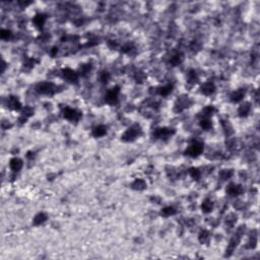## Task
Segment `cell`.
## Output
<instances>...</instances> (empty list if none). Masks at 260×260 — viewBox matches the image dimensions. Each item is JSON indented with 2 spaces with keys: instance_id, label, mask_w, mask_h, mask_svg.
<instances>
[{
  "instance_id": "31",
  "label": "cell",
  "mask_w": 260,
  "mask_h": 260,
  "mask_svg": "<svg viewBox=\"0 0 260 260\" xmlns=\"http://www.w3.org/2000/svg\"><path fill=\"white\" fill-rule=\"evenodd\" d=\"M108 78H109V74L107 73V72H104V73H103V77H102V82H107Z\"/></svg>"
},
{
  "instance_id": "5",
  "label": "cell",
  "mask_w": 260,
  "mask_h": 260,
  "mask_svg": "<svg viewBox=\"0 0 260 260\" xmlns=\"http://www.w3.org/2000/svg\"><path fill=\"white\" fill-rule=\"evenodd\" d=\"M227 191H228V193L231 195V196H237V195H240L243 192V188L240 185L231 184V185L228 187Z\"/></svg>"
},
{
  "instance_id": "19",
  "label": "cell",
  "mask_w": 260,
  "mask_h": 260,
  "mask_svg": "<svg viewBox=\"0 0 260 260\" xmlns=\"http://www.w3.org/2000/svg\"><path fill=\"white\" fill-rule=\"evenodd\" d=\"M171 91H172V85H165V86H163V88H160V94L162 95V96H168Z\"/></svg>"
},
{
  "instance_id": "28",
  "label": "cell",
  "mask_w": 260,
  "mask_h": 260,
  "mask_svg": "<svg viewBox=\"0 0 260 260\" xmlns=\"http://www.w3.org/2000/svg\"><path fill=\"white\" fill-rule=\"evenodd\" d=\"M172 63L174 64V65H177V64H179L181 62V57H180V55H176V56H174V57L172 58Z\"/></svg>"
},
{
  "instance_id": "17",
  "label": "cell",
  "mask_w": 260,
  "mask_h": 260,
  "mask_svg": "<svg viewBox=\"0 0 260 260\" xmlns=\"http://www.w3.org/2000/svg\"><path fill=\"white\" fill-rule=\"evenodd\" d=\"M250 111V105L248 104V103H246V104L242 105L241 107H240L239 109V114L241 116H246L248 113H249Z\"/></svg>"
},
{
  "instance_id": "4",
  "label": "cell",
  "mask_w": 260,
  "mask_h": 260,
  "mask_svg": "<svg viewBox=\"0 0 260 260\" xmlns=\"http://www.w3.org/2000/svg\"><path fill=\"white\" fill-rule=\"evenodd\" d=\"M139 133V130L136 129V128H129L126 132H125L124 134H123L122 138L123 140H126V141H130V140H133L135 137H137Z\"/></svg>"
},
{
  "instance_id": "16",
  "label": "cell",
  "mask_w": 260,
  "mask_h": 260,
  "mask_svg": "<svg viewBox=\"0 0 260 260\" xmlns=\"http://www.w3.org/2000/svg\"><path fill=\"white\" fill-rule=\"evenodd\" d=\"M132 187L134 189H137V190H142L145 188V182L141 179H137V180L134 181V183L132 184Z\"/></svg>"
},
{
  "instance_id": "3",
  "label": "cell",
  "mask_w": 260,
  "mask_h": 260,
  "mask_svg": "<svg viewBox=\"0 0 260 260\" xmlns=\"http://www.w3.org/2000/svg\"><path fill=\"white\" fill-rule=\"evenodd\" d=\"M118 93H119L118 88H112L105 98L106 102L109 103V104H114V103H116L117 100H118Z\"/></svg>"
},
{
  "instance_id": "12",
  "label": "cell",
  "mask_w": 260,
  "mask_h": 260,
  "mask_svg": "<svg viewBox=\"0 0 260 260\" xmlns=\"http://www.w3.org/2000/svg\"><path fill=\"white\" fill-rule=\"evenodd\" d=\"M45 21H46V16H45L44 14H39L36 16L35 18H34V22H35V24L39 27H43V24H45Z\"/></svg>"
},
{
  "instance_id": "10",
  "label": "cell",
  "mask_w": 260,
  "mask_h": 260,
  "mask_svg": "<svg viewBox=\"0 0 260 260\" xmlns=\"http://www.w3.org/2000/svg\"><path fill=\"white\" fill-rule=\"evenodd\" d=\"M244 96H245V91H243V89H238V91L233 93L231 98L233 102H239V101H241L243 98H244Z\"/></svg>"
},
{
  "instance_id": "20",
  "label": "cell",
  "mask_w": 260,
  "mask_h": 260,
  "mask_svg": "<svg viewBox=\"0 0 260 260\" xmlns=\"http://www.w3.org/2000/svg\"><path fill=\"white\" fill-rule=\"evenodd\" d=\"M174 213H175V209L173 207H170V206L165 207L163 210H162V216H164V217H170V216H173Z\"/></svg>"
},
{
  "instance_id": "24",
  "label": "cell",
  "mask_w": 260,
  "mask_h": 260,
  "mask_svg": "<svg viewBox=\"0 0 260 260\" xmlns=\"http://www.w3.org/2000/svg\"><path fill=\"white\" fill-rule=\"evenodd\" d=\"M209 238V236H208V233L206 231H203L202 233L200 234V237H199V240H200V242L201 243H204L206 240H207Z\"/></svg>"
},
{
  "instance_id": "29",
  "label": "cell",
  "mask_w": 260,
  "mask_h": 260,
  "mask_svg": "<svg viewBox=\"0 0 260 260\" xmlns=\"http://www.w3.org/2000/svg\"><path fill=\"white\" fill-rule=\"evenodd\" d=\"M22 113H24V116H26V117H29V116H30L33 114V110L30 108H29V107H27V108H24V112H22Z\"/></svg>"
},
{
  "instance_id": "21",
  "label": "cell",
  "mask_w": 260,
  "mask_h": 260,
  "mask_svg": "<svg viewBox=\"0 0 260 260\" xmlns=\"http://www.w3.org/2000/svg\"><path fill=\"white\" fill-rule=\"evenodd\" d=\"M190 175H191V177L195 179V180H198V179L200 178V172L198 169H195V168H192V169H190Z\"/></svg>"
},
{
  "instance_id": "9",
  "label": "cell",
  "mask_w": 260,
  "mask_h": 260,
  "mask_svg": "<svg viewBox=\"0 0 260 260\" xmlns=\"http://www.w3.org/2000/svg\"><path fill=\"white\" fill-rule=\"evenodd\" d=\"M201 91H202V93L204 95H210L214 91V85L213 83L211 82H206L204 83V85H202V88H201Z\"/></svg>"
},
{
  "instance_id": "2",
  "label": "cell",
  "mask_w": 260,
  "mask_h": 260,
  "mask_svg": "<svg viewBox=\"0 0 260 260\" xmlns=\"http://www.w3.org/2000/svg\"><path fill=\"white\" fill-rule=\"evenodd\" d=\"M202 150H203L202 144L199 143V142H195V143L190 145V146L188 147L186 153L190 156H197L202 152Z\"/></svg>"
},
{
  "instance_id": "27",
  "label": "cell",
  "mask_w": 260,
  "mask_h": 260,
  "mask_svg": "<svg viewBox=\"0 0 260 260\" xmlns=\"http://www.w3.org/2000/svg\"><path fill=\"white\" fill-rule=\"evenodd\" d=\"M188 78H189V82H194L196 80V72L194 71H191L188 75Z\"/></svg>"
},
{
  "instance_id": "15",
  "label": "cell",
  "mask_w": 260,
  "mask_h": 260,
  "mask_svg": "<svg viewBox=\"0 0 260 260\" xmlns=\"http://www.w3.org/2000/svg\"><path fill=\"white\" fill-rule=\"evenodd\" d=\"M171 133L170 129H167V128H163V129H158L155 132V135L156 137L159 138H162V137H165V136H168L169 134Z\"/></svg>"
},
{
  "instance_id": "7",
  "label": "cell",
  "mask_w": 260,
  "mask_h": 260,
  "mask_svg": "<svg viewBox=\"0 0 260 260\" xmlns=\"http://www.w3.org/2000/svg\"><path fill=\"white\" fill-rule=\"evenodd\" d=\"M63 76L66 80H68V82H76V79H77V74L75 73L73 70H71V69H65V70H63Z\"/></svg>"
},
{
  "instance_id": "1",
  "label": "cell",
  "mask_w": 260,
  "mask_h": 260,
  "mask_svg": "<svg viewBox=\"0 0 260 260\" xmlns=\"http://www.w3.org/2000/svg\"><path fill=\"white\" fill-rule=\"evenodd\" d=\"M38 91L41 94H44V95H50V94H53L55 91V86L53 83L51 82H43V83H40L38 85Z\"/></svg>"
},
{
  "instance_id": "11",
  "label": "cell",
  "mask_w": 260,
  "mask_h": 260,
  "mask_svg": "<svg viewBox=\"0 0 260 260\" xmlns=\"http://www.w3.org/2000/svg\"><path fill=\"white\" fill-rule=\"evenodd\" d=\"M8 105H9V108L13 109V110H18L21 108V103L18 102V100L16 98L11 97L9 101H8Z\"/></svg>"
},
{
  "instance_id": "23",
  "label": "cell",
  "mask_w": 260,
  "mask_h": 260,
  "mask_svg": "<svg viewBox=\"0 0 260 260\" xmlns=\"http://www.w3.org/2000/svg\"><path fill=\"white\" fill-rule=\"evenodd\" d=\"M201 127L204 128V129H209V128L211 127V122L209 121L208 119H203L201 120Z\"/></svg>"
},
{
  "instance_id": "25",
  "label": "cell",
  "mask_w": 260,
  "mask_h": 260,
  "mask_svg": "<svg viewBox=\"0 0 260 260\" xmlns=\"http://www.w3.org/2000/svg\"><path fill=\"white\" fill-rule=\"evenodd\" d=\"M91 70V65H82L80 67V73L82 74H86L88 72Z\"/></svg>"
},
{
  "instance_id": "6",
  "label": "cell",
  "mask_w": 260,
  "mask_h": 260,
  "mask_svg": "<svg viewBox=\"0 0 260 260\" xmlns=\"http://www.w3.org/2000/svg\"><path fill=\"white\" fill-rule=\"evenodd\" d=\"M64 117L68 120H71V121H75L79 118V113H77L73 109H66L64 112Z\"/></svg>"
},
{
  "instance_id": "26",
  "label": "cell",
  "mask_w": 260,
  "mask_h": 260,
  "mask_svg": "<svg viewBox=\"0 0 260 260\" xmlns=\"http://www.w3.org/2000/svg\"><path fill=\"white\" fill-rule=\"evenodd\" d=\"M10 32L9 30H1V34H0V36H1L2 39H8L10 37Z\"/></svg>"
},
{
  "instance_id": "13",
  "label": "cell",
  "mask_w": 260,
  "mask_h": 260,
  "mask_svg": "<svg viewBox=\"0 0 260 260\" xmlns=\"http://www.w3.org/2000/svg\"><path fill=\"white\" fill-rule=\"evenodd\" d=\"M46 220H47L46 214L43 213V212H40V213H38L37 216L35 217V219H34V223H35V225H41V223H43Z\"/></svg>"
},
{
  "instance_id": "22",
  "label": "cell",
  "mask_w": 260,
  "mask_h": 260,
  "mask_svg": "<svg viewBox=\"0 0 260 260\" xmlns=\"http://www.w3.org/2000/svg\"><path fill=\"white\" fill-rule=\"evenodd\" d=\"M232 175H233V172H232V171H228V170H225V171H223V172L220 174V178H222L223 180H226V179L232 177Z\"/></svg>"
},
{
  "instance_id": "14",
  "label": "cell",
  "mask_w": 260,
  "mask_h": 260,
  "mask_svg": "<svg viewBox=\"0 0 260 260\" xmlns=\"http://www.w3.org/2000/svg\"><path fill=\"white\" fill-rule=\"evenodd\" d=\"M106 132H107V129H106V127L104 126H98L96 129L94 130V136H96V137H101V136H104Z\"/></svg>"
},
{
  "instance_id": "30",
  "label": "cell",
  "mask_w": 260,
  "mask_h": 260,
  "mask_svg": "<svg viewBox=\"0 0 260 260\" xmlns=\"http://www.w3.org/2000/svg\"><path fill=\"white\" fill-rule=\"evenodd\" d=\"M213 110H214V109L212 108V107H207V108H205V109H204V111H203V113H204V115H205V116H208V115H211V113H212V112H213Z\"/></svg>"
},
{
  "instance_id": "8",
  "label": "cell",
  "mask_w": 260,
  "mask_h": 260,
  "mask_svg": "<svg viewBox=\"0 0 260 260\" xmlns=\"http://www.w3.org/2000/svg\"><path fill=\"white\" fill-rule=\"evenodd\" d=\"M9 166L11 168V170H13V171H18L22 167V162L19 160V159H16V158L12 159V160L10 161Z\"/></svg>"
},
{
  "instance_id": "18",
  "label": "cell",
  "mask_w": 260,
  "mask_h": 260,
  "mask_svg": "<svg viewBox=\"0 0 260 260\" xmlns=\"http://www.w3.org/2000/svg\"><path fill=\"white\" fill-rule=\"evenodd\" d=\"M212 206H213V204H212L211 201L206 199L204 202L202 203V206H201V207H202V210L204 212H209L212 209Z\"/></svg>"
}]
</instances>
